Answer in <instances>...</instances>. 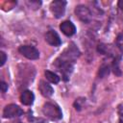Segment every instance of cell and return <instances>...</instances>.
<instances>
[{"label": "cell", "instance_id": "obj_1", "mask_svg": "<svg viewBox=\"0 0 123 123\" xmlns=\"http://www.w3.org/2000/svg\"><path fill=\"white\" fill-rule=\"evenodd\" d=\"M36 70L33 65L26 63L18 65V80L22 86H28V84L34 80Z\"/></svg>", "mask_w": 123, "mask_h": 123}, {"label": "cell", "instance_id": "obj_2", "mask_svg": "<svg viewBox=\"0 0 123 123\" xmlns=\"http://www.w3.org/2000/svg\"><path fill=\"white\" fill-rule=\"evenodd\" d=\"M42 112L43 114L51 119V120H60L62 117V112L61 108L52 102H46L42 107Z\"/></svg>", "mask_w": 123, "mask_h": 123}, {"label": "cell", "instance_id": "obj_3", "mask_svg": "<svg viewBox=\"0 0 123 123\" xmlns=\"http://www.w3.org/2000/svg\"><path fill=\"white\" fill-rule=\"evenodd\" d=\"M79 56H80V51L77 48V46L74 43H70L68 45V47L61 54V56L58 59L61 61H63V62H68L74 63Z\"/></svg>", "mask_w": 123, "mask_h": 123}, {"label": "cell", "instance_id": "obj_4", "mask_svg": "<svg viewBox=\"0 0 123 123\" xmlns=\"http://www.w3.org/2000/svg\"><path fill=\"white\" fill-rule=\"evenodd\" d=\"M66 7V1L63 0H55L50 4V11L56 18H61L64 15Z\"/></svg>", "mask_w": 123, "mask_h": 123}, {"label": "cell", "instance_id": "obj_5", "mask_svg": "<svg viewBox=\"0 0 123 123\" xmlns=\"http://www.w3.org/2000/svg\"><path fill=\"white\" fill-rule=\"evenodd\" d=\"M75 14L83 23L86 24L89 23L92 19V14L90 10L85 5H78L75 8Z\"/></svg>", "mask_w": 123, "mask_h": 123}, {"label": "cell", "instance_id": "obj_6", "mask_svg": "<svg viewBox=\"0 0 123 123\" xmlns=\"http://www.w3.org/2000/svg\"><path fill=\"white\" fill-rule=\"evenodd\" d=\"M22 114H23V110L15 104L7 105L3 110V117L4 118L18 117V116H21Z\"/></svg>", "mask_w": 123, "mask_h": 123}, {"label": "cell", "instance_id": "obj_7", "mask_svg": "<svg viewBox=\"0 0 123 123\" xmlns=\"http://www.w3.org/2000/svg\"><path fill=\"white\" fill-rule=\"evenodd\" d=\"M18 51L22 56H24L28 60H37L39 58L38 50L31 45H21L18 48Z\"/></svg>", "mask_w": 123, "mask_h": 123}, {"label": "cell", "instance_id": "obj_8", "mask_svg": "<svg viewBox=\"0 0 123 123\" xmlns=\"http://www.w3.org/2000/svg\"><path fill=\"white\" fill-rule=\"evenodd\" d=\"M45 40L48 44H50L52 46H55V47H58L62 44V39H61L60 36L54 30L47 31V33L45 34Z\"/></svg>", "mask_w": 123, "mask_h": 123}, {"label": "cell", "instance_id": "obj_9", "mask_svg": "<svg viewBox=\"0 0 123 123\" xmlns=\"http://www.w3.org/2000/svg\"><path fill=\"white\" fill-rule=\"evenodd\" d=\"M60 30L66 37H71L76 33V27L70 20H65L60 24Z\"/></svg>", "mask_w": 123, "mask_h": 123}, {"label": "cell", "instance_id": "obj_10", "mask_svg": "<svg viewBox=\"0 0 123 123\" xmlns=\"http://www.w3.org/2000/svg\"><path fill=\"white\" fill-rule=\"evenodd\" d=\"M38 90L41 93V95L44 97H51L54 93V89L51 86V85H49L47 82L43 80H41L38 84Z\"/></svg>", "mask_w": 123, "mask_h": 123}, {"label": "cell", "instance_id": "obj_11", "mask_svg": "<svg viewBox=\"0 0 123 123\" xmlns=\"http://www.w3.org/2000/svg\"><path fill=\"white\" fill-rule=\"evenodd\" d=\"M35 95L31 90H23L20 94V102L25 106H31L34 103Z\"/></svg>", "mask_w": 123, "mask_h": 123}, {"label": "cell", "instance_id": "obj_12", "mask_svg": "<svg viewBox=\"0 0 123 123\" xmlns=\"http://www.w3.org/2000/svg\"><path fill=\"white\" fill-rule=\"evenodd\" d=\"M44 75H45L46 80L49 81L52 84H58L60 82V77L56 73H54V72H52L50 70H45L44 71Z\"/></svg>", "mask_w": 123, "mask_h": 123}, {"label": "cell", "instance_id": "obj_13", "mask_svg": "<svg viewBox=\"0 0 123 123\" xmlns=\"http://www.w3.org/2000/svg\"><path fill=\"white\" fill-rule=\"evenodd\" d=\"M110 74V67L108 64H103L99 68V77L100 78H105Z\"/></svg>", "mask_w": 123, "mask_h": 123}, {"label": "cell", "instance_id": "obj_14", "mask_svg": "<svg viewBox=\"0 0 123 123\" xmlns=\"http://www.w3.org/2000/svg\"><path fill=\"white\" fill-rule=\"evenodd\" d=\"M112 70H113V73L115 75H117V76L121 75V70L119 67V61L117 59H114L113 62H112Z\"/></svg>", "mask_w": 123, "mask_h": 123}, {"label": "cell", "instance_id": "obj_15", "mask_svg": "<svg viewBox=\"0 0 123 123\" xmlns=\"http://www.w3.org/2000/svg\"><path fill=\"white\" fill-rule=\"evenodd\" d=\"M85 102H86V99H84V98H78V99H76L75 102H74L75 109L77 111H81V109L83 108V105H84Z\"/></svg>", "mask_w": 123, "mask_h": 123}, {"label": "cell", "instance_id": "obj_16", "mask_svg": "<svg viewBox=\"0 0 123 123\" xmlns=\"http://www.w3.org/2000/svg\"><path fill=\"white\" fill-rule=\"evenodd\" d=\"M0 58H1V60H0V65L3 66L5 64V62H7V55H6V53L4 51H0Z\"/></svg>", "mask_w": 123, "mask_h": 123}, {"label": "cell", "instance_id": "obj_17", "mask_svg": "<svg viewBox=\"0 0 123 123\" xmlns=\"http://www.w3.org/2000/svg\"><path fill=\"white\" fill-rule=\"evenodd\" d=\"M117 111H118L120 120H123V102L118 105V107H117Z\"/></svg>", "mask_w": 123, "mask_h": 123}, {"label": "cell", "instance_id": "obj_18", "mask_svg": "<svg viewBox=\"0 0 123 123\" xmlns=\"http://www.w3.org/2000/svg\"><path fill=\"white\" fill-rule=\"evenodd\" d=\"M0 86H1V91H2L3 93H5V92L8 90V84H6L4 81H2Z\"/></svg>", "mask_w": 123, "mask_h": 123}, {"label": "cell", "instance_id": "obj_19", "mask_svg": "<svg viewBox=\"0 0 123 123\" xmlns=\"http://www.w3.org/2000/svg\"><path fill=\"white\" fill-rule=\"evenodd\" d=\"M32 123H47V122L42 118H35L32 120Z\"/></svg>", "mask_w": 123, "mask_h": 123}, {"label": "cell", "instance_id": "obj_20", "mask_svg": "<svg viewBox=\"0 0 123 123\" xmlns=\"http://www.w3.org/2000/svg\"><path fill=\"white\" fill-rule=\"evenodd\" d=\"M118 7H119L121 10H123V0H119V1H118Z\"/></svg>", "mask_w": 123, "mask_h": 123}, {"label": "cell", "instance_id": "obj_21", "mask_svg": "<svg viewBox=\"0 0 123 123\" xmlns=\"http://www.w3.org/2000/svg\"><path fill=\"white\" fill-rule=\"evenodd\" d=\"M13 123H22V122H21V121H19V120H16V121H14Z\"/></svg>", "mask_w": 123, "mask_h": 123}, {"label": "cell", "instance_id": "obj_22", "mask_svg": "<svg viewBox=\"0 0 123 123\" xmlns=\"http://www.w3.org/2000/svg\"><path fill=\"white\" fill-rule=\"evenodd\" d=\"M119 123H123V120H120V122Z\"/></svg>", "mask_w": 123, "mask_h": 123}]
</instances>
